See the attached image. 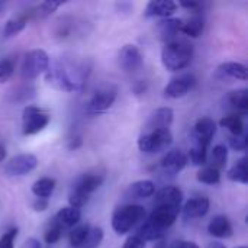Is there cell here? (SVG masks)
Returning a JSON list of instances; mask_svg holds the SVG:
<instances>
[{"instance_id":"6da1fadb","label":"cell","mask_w":248,"mask_h":248,"mask_svg":"<svg viewBox=\"0 0 248 248\" xmlns=\"http://www.w3.org/2000/svg\"><path fill=\"white\" fill-rule=\"evenodd\" d=\"M90 67L86 62L57 61L46 70V81L58 90L77 92L81 90L87 81Z\"/></svg>"},{"instance_id":"7a4b0ae2","label":"cell","mask_w":248,"mask_h":248,"mask_svg":"<svg viewBox=\"0 0 248 248\" xmlns=\"http://www.w3.org/2000/svg\"><path fill=\"white\" fill-rule=\"evenodd\" d=\"M195 51L193 45L185 39L174 38L170 42H166V45L161 49V62L166 70L169 71H180L190 65L193 60Z\"/></svg>"},{"instance_id":"3957f363","label":"cell","mask_w":248,"mask_h":248,"mask_svg":"<svg viewBox=\"0 0 248 248\" xmlns=\"http://www.w3.org/2000/svg\"><path fill=\"white\" fill-rule=\"evenodd\" d=\"M145 209L141 205H125L112 215V228L118 235L128 234L137 224L145 219Z\"/></svg>"},{"instance_id":"277c9868","label":"cell","mask_w":248,"mask_h":248,"mask_svg":"<svg viewBox=\"0 0 248 248\" xmlns=\"http://www.w3.org/2000/svg\"><path fill=\"white\" fill-rule=\"evenodd\" d=\"M173 144V134L170 129H150L144 131L138 138V148L145 154H157L166 151Z\"/></svg>"},{"instance_id":"5b68a950","label":"cell","mask_w":248,"mask_h":248,"mask_svg":"<svg viewBox=\"0 0 248 248\" xmlns=\"http://www.w3.org/2000/svg\"><path fill=\"white\" fill-rule=\"evenodd\" d=\"M48 68H49L48 54L44 49L36 48L25 55L20 67V76L25 81H31L39 77L41 74H45Z\"/></svg>"},{"instance_id":"8992f818","label":"cell","mask_w":248,"mask_h":248,"mask_svg":"<svg viewBox=\"0 0 248 248\" xmlns=\"http://www.w3.org/2000/svg\"><path fill=\"white\" fill-rule=\"evenodd\" d=\"M49 121L51 116L45 109L28 105L22 112V134L25 137L36 135L48 126Z\"/></svg>"},{"instance_id":"52a82bcc","label":"cell","mask_w":248,"mask_h":248,"mask_svg":"<svg viewBox=\"0 0 248 248\" xmlns=\"http://www.w3.org/2000/svg\"><path fill=\"white\" fill-rule=\"evenodd\" d=\"M116 97H118V89L115 86H108V87H103V89L97 90L90 97V100L87 102L86 113L90 115V116L105 113L106 110H109L113 106Z\"/></svg>"},{"instance_id":"ba28073f","label":"cell","mask_w":248,"mask_h":248,"mask_svg":"<svg viewBox=\"0 0 248 248\" xmlns=\"http://www.w3.org/2000/svg\"><path fill=\"white\" fill-rule=\"evenodd\" d=\"M36 167H38V158L33 154L25 153V154H17L10 160H7L3 173L6 177H23L32 173Z\"/></svg>"},{"instance_id":"9c48e42d","label":"cell","mask_w":248,"mask_h":248,"mask_svg":"<svg viewBox=\"0 0 248 248\" xmlns=\"http://www.w3.org/2000/svg\"><path fill=\"white\" fill-rule=\"evenodd\" d=\"M118 61L119 67L128 74H135L144 65V58L140 48L132 44H126L125 46H122V49L119 51Z\"/></svg>"},{"instance_id":"30bf717a","label":"cell","mask_w":248,"mask_h":248,"mask_svg":"<svg viewBox=\"0 0 248 248\" xmlns=\"http://www.w3.org/2000/svg\"><path fill=\"white\" fill-rule=\"evenodd\" d=\"M196 77L193 74H182L170 80V83L164 87V96L169 99H180L185 97L190 90L196 86Z\"/></svg>"},{"instance_id":"8fae6325","label":"cell","mask_w":248,"mask_h":248,"mask_svg":"<svg viewBox=\"0 0 248 248\" xmlns=\"http://www.w3.org/2000/svg\"><path fill=\"white\" fill-rule=\"evenodd\" d=\"M182 208H167V206H157L148 217V222L158 228L160 231H167L180 215Z\"/></svg>"},{"instance_id":"7c38bea8","label":"cell","mask_w":248,"mask_h":248,"mask_svg":"<svg viewBox=\"0 0 248 248\" xmlns=\"http://www.w3.org/2000/svg\"><path fill=\"white\" fill-rule=\"evenodd\" d=\"M215 134H217V122L212 118L202 116L196 121L193 126V137L196 140V145H202L208 148Z\"/></svg>"},{"instance_id":"4fadbf2b","label":"cell","mask_w":248,"mask_h":248,"mask_svg":"<svg viewBox=\"0 0 248 248\" xmlns=\"http://www.w3.org/2000/svg\"><path fill=\"white\" fill-rule=\"evenodd\" d=\"M154 208L167 206V208H182L183 203V190L179 186H164L154 193Z\"/></svg>"},{"instance_id":"5bb4252c","label":"cell","mask_w":248,"mask_h":248,"mask_svg":"<svg viewBox=\"0 0 248 248\" xmlns=\"http://www.w3.org/2000/svg\"><path fill=\"white\" fill-rule=\"evenodd\" d=\"M177 3L173 0H151L147 3L144 16L145 17H161L167 19L177 10Z\"/></svg>"},{"instance_id":"9a60e30c","label":"cell","mask_w":248,"mask_h":248,"mask_svg":"<svg viewBox=\"0 0 248 248\" xmlns=\"http://www.w3.org/2000/svg\"><path fill=\"white\" fill-rule=\"evenodd\" d=\"M187 163V155L182 150H170L161 158V169L169 174H179Z\"/></svg>"},{"instance_id":"2e32d148","label":"cell","mask_w":248,"mask_h":248,"mask_svg":"<svg viewBox=\"0 0 248 248\" xmlns=\"http://www.w3.org/2000/svg\"><path fill=\"white\" fill-rule=\"evenodd\" d=\"M209 208H211V201L206 196H199V198L189 199L183 205L182 212L186 219H198V218H203L209 212Z\"/></svg>"},{"instance_id":"e0dca14e","label":"cell","mask_w":248,"mask_h":248,"mask_svg":"<svg viewBox=\"0 0 248 248\" xmlns=\"http://www.w3.org/2000/svg\"><path fill=\"white\" fill-rule=\"evenodd\" d=\"M174 121V112L171 108L164 106V108H158L155 112H153V115L150 116L148 122L145 124V131L150 129H170L171 124Z\"/></svg>"},{"instance_id":"ac0fdd59","label":"cell","mask_w":248,"mask_h":248,"mask_svg":"<svg viewBox=\"0 0 248 248\" xmlns=\"http://www.w3.org/2000/svg\"><path fill=\"white\" fill-rule=\"evenodd\" d=\"M103 180H105V173L103 171L102 173L100 171H90V173L83 174L76 182V185L73 187L80 190V192H83L84 195L90 196L93 192H96L102 186Z\"/></svg>"},{"instance_id":"d6986e66","label":"cell","mask_w":248,"mask_h":248,"mask_svg":"<svg viewBox=\"0 0 248 248\" xmlns=\"http://www.w3.org/2000/svg\"><path fill=\"white\" fill-rule=\"evenodd\" d=\"M208 232L215 237V238H230L232 237L234 228L228 217L225 215H218L212 218V221L208 225Z\"/></svg>"},{"instance_id":"ffe728a7","label":"cell","mask_w":248,"mask_h":248,"mask_svg":"<svg viewBox=\"0 0 248 248\" xmlns=\"http://www.w3.org/2000/svg\"><path fill=\"white\" fill-rule=\"evenodd\" d=\"M80 219H81V211L80 209L65 206V208H61L55 214L52 221L64 230V228H74L76 225H78Z\"/></svg>"},{"instance_id":"44dd1931","label":"cell","mask_w":248,"mask_h":248,"mask_svg":"<svg viewBox=\"0 0 248 248\" xmlns=\"http://www.w3.org/2000/svg\"><path fill=\"white\" fill-rule=\"evenodd\" d=\"M183 20L177 19V17H167V19H161L157 25L160 38L166 42H170L176 38V35L180 32Z\"/></svg>"},{"instance_id":"7402d4cb","label":"cell","mask_w":248,"mask_h":248,"mask_svg":"<svg viewBox=\"0 0 248 248\" xmlns=\"http://www.w3.org/2000/svg\"><path fill=\"white\" fill-rule=\"evenodd\" d=\"M227 102L231 105L232 109H235V115L246 116L248 112V92L247 89H238L232 90L227 96Z\"/></svg>"},{"instance_id":"603a6c76","label":"cell","mask_w":248,"mask_h":248,"mask_svg":"<svg viewBox=\"0 0 248 248\" xmlns=\"http://www.w3.org/2000/svg\"><path fill=\"white\" fill-rule=\"evenodd\" d=\"M155 193V185L151 180H138L135 183H132L126 192L128 198L132 199H147L154 196Z\"/></svg>"},{"instance_id":"cb8c5ba5","label":"cell","mask_w":248,"mask_h":248,"mask_svg":"<svg viewBox=\"0 0 248 248\" xmlns=\"http://www.w3.org/2000/svg\"><path fill=\"white\" fill-rule=\"evenodd\" d=\"M203 29H205V19L202 15L196 13L190 19L182 23L180 32L189 38H199L203 33Z\"/></svg>"},{"instance_id":"d4e9b609","label":"cell","mask_w":248,"mask_h":248,"mask_svg":"<svg viewBox=\"0 0 248 248\" xmlns=\"http://www.w3.org/2000/svg\"><path fill=\"white\" fill-rule=\"evenodd\" d=\"M227 163H228V148L222 144L215 145L211 150V153L208 154V163L206 164H209V167H214V169L221 171L222 169H225Z\"/></svg>"},{"instance_id":"484cf974","label":"cell","mask_w":248,"mask_h":248,"mask_svg":"<svg viewBox=\"0 0 248 248\" xmlns=\"http://www.w3.org/2000/svg\"><path fill=\"white\" fill-rule=\"evenodd\" d=\"M55 180L51 179V177H42L39 180H36L33 185H32V193L36 199H45L48 201L54 190H55Z\"/></svg>"},{"instance_id":"4316f807","label":"cell","mask_w":248,"mask_h":248,"mask_svg":"<svg viewBox=\"0 0 248 248\" xmlns=\"http://www.w3.org/2000/svg\"><path fill=\"white\" fill-rule=\"evenodd\" d=\"M218 70L222 74H225V76H228L231 78H237V80H243V81H246L248 78L247 67L244 64H241V62H235V61L222 62L218 67Z\"/></svg>"},{"instance_id":"83f0119b","label":"cell","mask_w":248,"mask_h":248,"mask_svg":"<svg viewBox=\"0 0 248 248\" xmlns=\"http://www.w3.org/2000/svg\"><path fill=\"white\" fill-rule=\"evenodd\" d=\"M227 177L234 182V183H241V185H247L248 183V163L247 158L243 157L240 158L227 173Z\"/></svg>"},{"instance_id":"f1b7e54d","label":"cell","mask_w":248,"mask_h":248,"mask_svg":"<svg viewBox=\"0 0 248 248\" xmlns=\"http://www.w3.org/2000/svg\"><path fill=\"white\" fill-rule=\"evenodd\" d=\"M26 25H28V16L26 15L9 19L3 26V38H13L16 35H19L26 28Z\"/></svg>"},{"instance_id":"f546056e","label":"cell","mask_w":248,"mask_h":248,"mask_svg":"<svg viewBox=\"0 0 248 248\" xmlns=\"http://www.w3.org/2000/svg\"><path fill=\"white\" fill-rule=\"evenodd\" d=\"M219 125L222 128H227L231 135H241L246 132V125H244V118L235 113L227 115L219 121Z\"/></svg>"},{"instance_id":"4dcf8cb0","label":"cell","mask_w":248,"mask_h":248,"mask_svg":"<svg viewBox=\"0 0 248 248\" xmlns=\"http://www.w3.org/2000/svg\"><path fill=\"white\" fill-rule=\"evenodd\" d=\"M141 240H144L145 243L147 241H161L163 238H164V235H166V232L164 231H160L158 228H155L154 225H151L148 221H145L142 225H141V228H140V231H138V234H137Z\"/></svg>"},{"instance_id":"1f68e13d","label":"cell","mask_w":248,"mask_h":248,"mask_svg":"<svg viewBox=\"0 0 248 248\" xmlns=\"http://www.w3.org/2000/svg\"><path fill=\"white\" fill-rule=\"evenodd\" d=\"M196 179H198L199 183L214 186V185H218V183L221 182V171L217 170V169H214V167L205 166V167H202V169L198 171Z\"/></svg>"},{"instance_id":"d6a6232c","label":"cell","mask_w":248,"mask_h":248,"mask_svg":"<svg viewBox=\"0 0 248 248\" xmlns=\"http://www.w3.org/2000/svg\"><path fill=\"white\" fill-rule=\"evenodd\" d=\"M89 230H90V225L87 224H83V225H76L70 234H68V241H70V246L71 248H78L86 240L87 234H89Z\"/></svg>"},{"instance_id":"836d02e7","label":"cell","mask_w":248,"mask_h":248,"mask_svg":"<svg viewBox=\"0 0 248 248\" xmlns=\"http://www.w3.org/2000/svg\"><path fill=\"white\" fill-rule=\"evenodd\" d=\"M187 161H190L193 166L205 167L208 163V148H205L202 145H195L193 148H190V151L187 154Z\"/></svg>"},{"instance_id":"e575fe53","label":"cell","mask_w":248,"mask_h":248,"mask_svg":"<svg viewBox=\"0 0 248 248\" xmlns=\"http://www.w3.org/2000/svg\"><path fill=\"white\" fill-rule=\"evenodd\" d=\"M105 232L100 227H90L84 243L78 248H97L103 241Z\"/></svg>"},{"instance_id":"d590c367","label":"cell","mask_w":248,"mask_h":248,"mask_svg":"<svg viewBox=\"0 0 248 248\" xmlns=\"http://www.w3.org/2000/svg\"><path fill=\"white\" fill-rule=\"evenodd\" d=\"M61 4H62L61 1H42V3H39V4L35 7L33 13H35V16H36L38 19H46V17L51 16Z\"/></svg>"},{"instance_id":"8d00e7d4","label":"cell","mask_w":248,"mask_h":248,"mask_svg":"<svg viewBox=\"0 0 248 248\" xmlns=\"http://www.w3.org/2000/svg\"><path fill=\"white\" fill-rule=\"evenodd\" d=\"M61 235H62V228L58 225V224H55L54 221L49 224V227L45 230V234H44V241L46 243V244H55V243H58L60 241V238H61Z\"/></svg>"},{"instance_id":"74e56055","label":"cell","mask_w":248,"mask_h":248,"mask_svg":"<svg viewBox=\"0 0 248 248\" xmlns=\"http://www.w3.org/2000/svg\"><path fill=\"white\" fill-rule=\"evenodd\" d=\"M13 73H15V62L10 58L0 60V84L9 81Z\"/></svg>"},{"instance_id":"f35d334b","label":"cell","mask_w":248,"mask_h":248,"mask_svg":"<svg viewBox=\"0 0 248 248\" xmlns=\"http://www.w3.org/2000/svg\"><path fill=\"white\" fill-rule=\"evenodd\" d=\"M247 134H241V135H231L228 142H230V147L234 150V151H246L247 150Z\"/></svg>"},{"instance_id":"ab89813d","label":"cell","mask_w":248,"mask_h":248,"mask_svg":"<svg viewBox=\"0 0 248 248\" xmlns=\"http://www.w3.org/2000/svg\"><path fill=\"white\" fill-rule=\"evenodd\" d=\"M19 230L17 228H10L0 237V248H15V240L17 237Z\"/></svg>"},{"instance_id":"60d3db41","label":"cell","mask_w":248,"mask_h":248,"mask_svg":"<svg viewBox=\"0 0 248 248\" xmlns=\"http://www.w3.org/2000/svg\"><path fill=\"white\" fill-rule=\"evenodd\" d=\"M122 248H145V241L141 240L137 234L135 235H131L126 238L125 244Z\"/></svg>"},{"instance_id":"b9f144b4","label":"cell","mask_w":248,"mask_h":248,"mask_svg":"<svg viewBox=\"0 0 248 248\" xmlns=\"http://www.w3.org/2000/svg\"><path fill=\"white\" fill-rule=\"evenodd\" d=\"M32 208L35 212H44L48 209V201L45 199H35L33 203H32Z\"/></svg>"},{"instance_id":"7bdbcfd3","label":"cell","mask_w":248,"mask_h":248,"mask_svg":"<svg viewBox=\"0 0 248 248\" xmlns=\"http://www.w3.org/2000/svg\"><path fill=\"white\" fill-rule=\"evenodd\" d=\"M177 6H182V7L187 9V10L192 12L193 15H196V13L199 12V9H201V4H199V3H193V1H182V3H179Z\"/></svg>"},{"instance_id":"ee69618b","label":"cell","mask_w":248,"mask_h":248,"mask_svg":"<svg viewBox=\"0 0 248 248\" xmlns=\"http://www.w3.org/2000/svg\"><path fill=\"white\" fill-rule=\"evenodd\" d=\"M171 248H199V246L192 241H179V243H174Z\"/></svg>"},{"instance_id":"f6af8a7d","label":"cell","mask_w":248,"mask_h":248,"mask_svg":"<svg viewBox=\"0 0 248 248\" xmlns=\"http://www.w3.org/2000/svg\"><path fill=\"white\" fill-rule=\"evenodd\" d=\"M23 248H42V246H41L39 240H36V238H28L25 241V244H23Z\"/></svg>"},{"instance_id":"bcb514c9","label":"cell","mask_w":248,"mask_h":248,"mask_svg":"<svg viewBox=\"0 0 248 248\" xmlns=\"http://www.w3.org/2000/svg\"><path fill=\"white\" fill-rule=\"evenodd\" d=\"M80 145H81V138H80V137H76V138H71V140H70L68 148H70V150H77Z\"/></svg>"},{"instance_id":"7dc6e473","label":"cell","mask_w":248,"mask_h":248,"mask_svg":"<svg viewBox=\"0 0 248 248\" xmlns=\"http://www.w3.org/2000/svg\"><path fill=\"white\" fill-rule=\"evenodd\" d=\"M6 155H7V151H6V147H4L3 144H0V163H3V161H4V158H6Z\"/></svg>"},{"instance_id":"c3c4849f","label":"cell","mask_w":248,"mask_h":248,"mask_svg":"<svg viewBox=\"0 0 248 248\" xmlns=\"http://www.w3.org/2000/svg\"><path fill=\"white\" fill-rule=\"evenodd\" d=\"M206 248H227L222 243H218V241H215V243H211V244H208V247Z\"/></svg>"},{"instance_id":"681fc988","label":"cell","mask_w":248,"mask_h":248,"mask_svg":"<svg viewBox=\"0 0 248 248\" xmlns=\"http://www.w3.org/2000/svg\"><path fill=\"white\" fill-rule=\"evenodd\" d=\"M4 7H6V3L4 1H0V15H1V12H3Z\"/></svg>"},{"instance_id":"f907efd6","label":"cell","mask_w":248,"mask_h":248,"mask_svg":"<svg viewBox=\"0 0 248 248\" xmlns=\"http://www.w3.org/2000/svg\"><path fill=\"white\" fill-rule=\"evenodd\" d=\"M235 248H247L246 246H240V247H235Z\"/></svg>"}]
</instances>
